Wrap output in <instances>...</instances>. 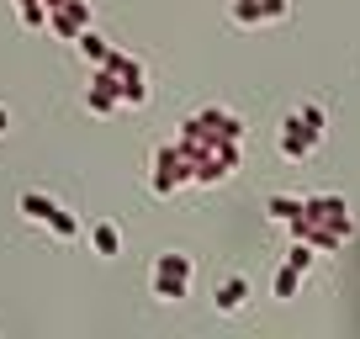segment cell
Wrapping results in <instances>:
<instances>
[{
	"label": "cell",
	"mask_w": 360,
	"mask_h": 339,
	"mask_svg": "<svg viewBox=\"0 0 360 339\" xmlns=\"http://www.w3.org/2000/svg\"><path fill=\"white\" fill-rule=\"evenodd\" d=\"M154 297L159 302H180V297H186V286H191V260H186V255H159L154 260Z\"/></svg>",
	"instance_id": "6da1fadb"
},
{
	"label": "cell",
	"mask_w": 360,
	"mask_h": 339,
	"mask_svg": "<svg viewBox=\"0 0 360 339\" xmlns=\"http://www.w3.org/2000/svg\"><path fill=\"white\" fill-rule=\"evenodd\" d=\"M212 302H217V313H244V307H249V281H244V276H228V281H217Z\"/></svg>",
	"instance_id": "7a4b0ae2"
},
{
	"label": "cell",
	"mask_w": 360,
	"mask_h": 339,
	"mask_svg": "<svg viewBox=\"0 0 360 339\" xmlns=\"http://www.w3.org/2000/svg\"><path fill=\"white\" fill-rule=\"evenodd\" d=\"M16 207H22V217H27V223H53V217L58 212H64V207H58L53 202V196H43V191H22V196H16Z\"/></svg>",
	"instance_id": "3957f363"
},
{
	"label": "cell",
	"mask_w": 360,
	"mask_h": 339,
	"mask_svg": "<svg viewBox=\"0 0 360 339\" xmlns=\"http://www.w3.org/2000/svg\"><path fill=\"white\" fill-rule=\"evenodd\" d=\"M90 249H96L101 260L122 255V234H117V223H90Z\"/></svg>",
	"instance_id": "277c9868"
},
{
	"label": "cell",
	"mask_w": 360,
	"mask_h": 339,
	"mask_svg": "<svg viewBox=\"0 0 360 339\" xmlns=\"http://www.w3.org/2000/svg\"><path fill=\"white\" fill-rule=\"evenodd\" d=\"M75 48H79V53H85V58H90V64H96V69H101L106 58H112V48H106L101 37L90 32V27H85V32H75Z\"/></svg>",
	"instance_id": "5b68a950"
},
{
	"label": "cell",
	"mask_w": 360,
	"mask_h": 339,
	"mask_svg": "<svg viewBox=\"0 0 360 339\" xmlns=\"http://www.w3.org/2000/svg\"><path fill=\"white\" fill-rule=\"evenodd\" d=\"M16 16H22V27H32V32L48 27V6L43 0H16Z\"/></svg>",
	"instance_id": "8992f818"
},
{
	"label": "cell",
	"mask_w": 360,
	"mask_h": 339,
	"mask_svg": "<svg viewBox=\"0 0 360 339\" xmlns=\"http://www.w3.org/2000/svg\"><path fill=\"white\" fill-rule=\"evenodd\" d=\"M297 212H302V202H297V196H270V217H281V223H292Z\"/></svg>",
	"instance_id": "52a82bcc"
},
{
	"label": "cell",
	"mask_w": 360,
	"mask_h": 339,
	"mask_svg": "<svg viewBox=\"0 0 360 339\" xmlns=\"http://www.w3.org/2000/svg\"><path fill=\"white\" fill-rule=\"evenodd\" d=\"M48 228H53V238H64V244H69V238H79V223H75L69 212H58V217H53Z\"/></svg>",
	"instance_id": "ba28073f"
},
{
	"label": "cell",
	"mask_w": 360,
	"mask_h": 339,
	"mask_svg": "<svg viewBox=\"0 0 360 339\" xmlns=\"http://www.w3.org/2000/svg\"><path fill=\"white\" fill-rule=\"evenodd\" d=\"M233 22L238 27H255L259 22V0H238V6H233Z\"/></svg>",
	"instance_id": "9c48e42d"
},
{
	"label": "cell",
	"mask_w": 360,
	"mask_h": 339,
	"mask_svg": "<svg viewBox=\"0 0 360 339\" xmlns=\"http://www.w3.org/2000/svg\"><path fill=\"white\" fill-rule=\"evenodd\" d=\"M286 265H292V271H307V265H313V249H307L302 238H297V244H292V255H286Z\"/></svg>",
	"instance_id": "30bf717a"
},
{
	"label": "cell",
	"mask_w": 360,
	"mask_h": 339,
	"mask_svg": "<svg viewBox=\"0 0 360 339\" xmlns=\"http://www.w3.org/2000/svg\"><path fill=\"white\" fill-rule=\"evenodd\" d=\"M297 276H302V271H292V265H286V271L276 276V297H292V292H297Z\"/></svg>",
	"instance_id": "8fae6325"
},
{
	"label": "cell",
	"mask_w": 360,
	"mask_h": 339,
	"mask_svg": "<svg viewBox=\"0 0 360 339\" xmlns=\"http://www.w3.org/2000/svg\"><path fill=\"white\" fill-rule=\"evenodd\" d=\"M11 133V112H6V106H0V138Z\"/></svg>",
	"instance_id": "7c38bea8"
}]
</instances>
